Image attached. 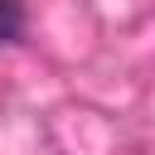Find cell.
I'll list each match as a JSON object with an SVG mask.
<instances>
[{"label":"cell","instance_id":"cell-1","mask_svg":"<svg viewBox=\"0 0 155 155\" xmlns=\"http://www.w3.org/2000/svg\"><path fill=\"white\" fill-rule=\"evenodd\" d=\"M19 34V0H0V39Z\"/></svg>","mask_w":155,"mask_h":155}]
</instances>
